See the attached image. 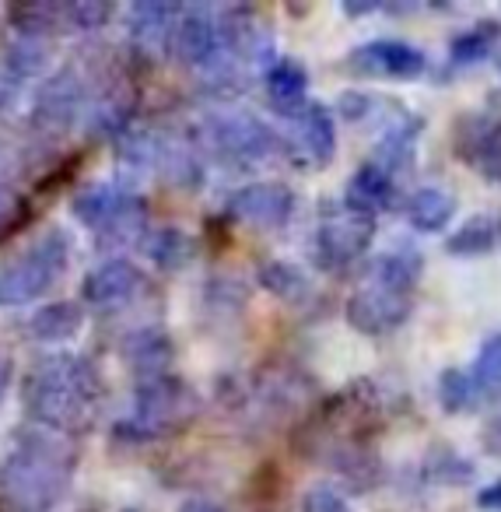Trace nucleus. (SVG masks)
Here are the masks:
<instances>
[{
  "label": "nucleus",
  "instance_id": "nucleus-17",
  "mask_svg": "<svg viewBox=\"0 0 501 512\" xmlns=\"http://www.w3.org/2000/svg\"><path fill=\"white\" fill-rule=\"evenodd\" d=\"M452 211H456V200H452L445 190H435V186H428V190H417L414 197L407 200L410 225L424 228V232H438V228L452 218Z\"/></svg>",
  "mask_w": 501,
  "mask_h": 512
},
{
  "label": "nucleus",
  "instance_id": "nucleus-6",
  "mask_svg": "<svg viewBox=\"0 0 501 512\" xmlns=\"http://www.w3.org/2000/svg\"><path fill=\"white\" fill-rule=\"evenodd\" d=\"M211 141L225 158L235 162H263L277 151V134L256 116H218L211 123Z\"/></svg>",
  "mask_w": 501,
  "mask_h": 512
},
{
  "label": "nucleus",
  "instance_id": "nucleus-27",
  "mask_svg": "<svg viewBox=\"0 0 501 512\" xmlns=\"http://www.w3.org/2000/svg\"><path fill=\"white\" fill-rule=\"evenodd\" d=\"M263 288H270L281 299H298L305 292V278L288 264H270L263 267Z\"/></svg>",
  "mask_w": 501,
  "mask_h": 512
},
{
  "label": "nucleus",
  "instance_id": "nucleus-33",
  "mask_svg": "<svg viewBox=\"0 0 501 512\" xmlns=\"http://www.w3.org/2000/svg\"><path fill=\"white\" fill-rule=\"evenodd\" d=\"M11 211H15V197L0 193V228H4V221H11Z\"/></svg>",
  "mask_w": 501,
  "mask_h": 512
},
{
  "label": "nucleus",
  "instance_id": "nucleus-31",
  "mask_svg": "<svg viewBox=\"0 0 501 512\" xmlns=\"http://www.w3.org/2000/svg\"><path fill=\"white\" fill-rule=\"evenodd\" d=\"M74 18H81V25H95V22H102L106 18V8H74Z\"/></svg>",
  "mask_w": 501,
  "mask_h": 512
},
{
  "label": "nucleus",
  "instance_id": "nucleus-15",
  "mask_svg": "<svg viewBox=\"0 0 501 512\" xmlns=\"http://www.w3.org/2000/svg\"><path fill=\"white\" fill-rule=\"evenodd\" d=\"M372 281H379V285L393 288V292L414 295L417 281H421V253H417L414 246H396V249H389L386 256H379V264H375Z\"/></svg>",
  "mask_w": 501,
  "mask_h": 512
},
{
  "label": "nucleus",
  "instance_id": "nucleus-18",
  "mask_svg": "<svg viewBox=\"0 0 501 512\" xmlns=\"http://www.w3.org/2000/svg\"><path fill=\"white\" fill-rule=\"evenodd\" d=\"M501 242V221L498 218H470L456 235H449V253L452 256H480L491 253Z\"/></svg>",
  "mask_w": 501,
  "mask_h": 512
},
{
  "label": "nucleus",
  "instance_id": "nucleus-20",
  "mask_svg": "<svg viewBox=\"0 0 501 512\" xmlns=\"http://www.w3.org/2000/svg\"><path fill=\"white\" fill-rule=\"evenodd\" d=\"M470 390L477 400H501V337L484 344L470 376Z\"/></svg>",
  "mask_w": 501,
  "mask_h": 512
},
{
  "label": "nucleus",
  "instance_id": "nucleus-7",
  "mask_svg": "<svg viewBox=\"0 0 501 512\" xmlns=\"http://www.w3.org/2000/svg\"><path fill=\"white\" fill-rule=\"evenodd\" d=\"M193 414V397L186 386L172 383V379H151L141 393H137V414L134 421L144 435H158L172 428L176 421H186Z\"/></svg>",
  "mask_w": 501,
  "mask_h": 512
},
{
  "label": "nucleus",
  "instance_id": "nucleus-28",
  "mask_svg": "<svg viewBox=\"0 0 501 512\" xmlns=\"http://www.w3.org/2000/svg\"><path fill=\"white\" fill-rule=\"evenodd\" d=\"M473 400V390H470V376L466 372H445L442 376V407L445 411H459Z\"/></svg>",
  "mask_w": 501,
  "mask_h": 512
},
{
  "label": "nucleus",
  "instance_id": "nucleus-14",
  "mask_svg": "<svg viewBox=\"0 0 501 512\" xmlns=\"http://www.w3.org/2000/svg\"><path fill=\"white\" fill-rule=\"evenodd\" d=\"M393 197H396L393 176H389L382 165H361V169L354 172L351 183H347L344 204L375 218V211H386V207L393 204Z\"/></svg>",
  "mask_w": 501,
  "mask_h": 512
},
{
  "label": "nucleus",
  "instance_id": "nucleus-12",
  "mask_svg": "<svg viewBox=\"0 0 501 512\" xmlns=\"http://www.w3.org/2000/svg\"><path fill=\"white\" fill-rule=\"evenodd\" d=\"M351 67L361 74H386V78H414L424 71V53L407 43H368L351 53Z\"/></svg>",
  "mask_w": 501,
  "mask_h": 512
},
{
  "label": "nucleus",
  "instance_id": "nucleus-30",
  "mask_svg": "<svg viewBox=\"0 0 501 512\" xmlns=\"http://www.w3.org/2000/svg\"><path fill=\"white\" fill-rule=\"evenodd\" d=\"M302 512H351V505L326 484H316L302 495Z\"/></svg>",
  "mask_w": 501,
  "mask_h": 512
},
{
  "label": "nucleus",
  "instance_id": "nucleus-25",
  "mask_svg": "<svg viewBox=\"0 0 501 512\" xmlns=\"http://www.w3.org/2000/svg\"><path fill=\"white\" fill-rule=\"evenodd\" d=\"M148 253H151V260H158V264L179 267L186 256H190V242H186V235L176 232V228H162V232H155L148 239Z\"/></svg>",
  "mask_w": 501,
  "mask_h": 512
},
{
  "label": "nucleus",
  "instance_id": "nucleus-19",
  "mask_svg": "<svg viewBox=\"0 0 501 512\" xmlns=\"http://www.w3.org/2000/svg\"><path fill=\"white\" fill-rule=\"evenodd\" d=\"M81 327V309L71 302H60V306H46L32 316V334L39 341H64V337L78 334Z\"/></svg>",
  "mask_w": 501,
  "mask_h": 512
},
{
  "label": "nucleus",
  "instance_id": "nucleus-23",
  "mask_svg": "<svg viewBox=\"0 0 501 512\" xmlns=\"http://www.w3.org/2000/svg\"><path fill=\"white\" fill-rule=\"evenodd\" d=\"M127 358L137 365V369L148 372H162L172 358V348L162 334H134L127 341Z\"/></svg>",
  "mask_w": 501,
  "mask_h": 512
},
{
  "label": "nucleus",
  "instance_id": "nucleus-16",
  "mask_svg": "<svg viewBox=\"0 0 501 512\" xmlns=\"http://www.w3.org/2000/svg\"><path fill=\"white\" fill-rule=\"evenodd\" d=\"M305 85H309V78H305V67L295 64V60H277V64L270 67V74H267L270 99H274V106L284 109L288 116L302 109Z\"/></svg>",
  "mask_w": 501,
  "mask_h": 512
},
{
  "label": "nucleus",
  "instance_id": "nucleus-22",
  "mask_svg": "<svg viewBox=\"0 0 501 512\" xmlns=\"http://www.w3.org/2000/svg\"><path fill=\"white\" fill-rule=\"evenodd\" d=\"M74 106H78V85H74L71 74H64V78H57L39 95V120L64 123L74 113Z\"/></svg>",
  "mask_w": 501,
  "mask_h": 512
},
{
  "label": "nucleus",
  "instance_id": "nucleus-13",
  "mask_svg": "<svg viewBox=\"0 0 501 512\" xmlns=\"http://www.w3.org/2000/svg\"><path fill=\"white\" fill-rule=\"evenodd\" d=\"M141 288V271L127 260H109L85 281V299L92 306H120Z\"/></svg>",
  "mask_w": 501,
  "mask_h": 512
},
{
  "label": "nucleus",
  "instance_id": "nucleus-29",
  "mask_svg": "<svg viewBox=\"0 0 501 512\" xmlns=\"http://www.w3.org/2000/svg\"><path fill=\"white\" fill-rule=\"evenodd\" d=\"M11 64H15V71H22V74H36L39 67L46 64V46L39 43V39L25 36L22 43L11 50Z\"/></svg>",
  "mask_w": 501,
  "mask_h": 512
},
{
  "label": "nucleus",
  "instance_id": "nucleus-11",
  "mask_svg": "<svg viewBox=\"0 0 501 512\" xmlns=\"http://www.w3.org/2000/svg\"><path fill=\"white\" fill-rule=\"evenodd\" d=\"M337 148V130H333V116L323 106H302L291 113V151L298 162L305 165H326Z\"/></svg>",
  "mask_w": 501,
  "mask_h": 512
},
{
  "label": "nucleus",
  "instance_id": "nucleus-4",
  "mask_svg": "<svg viewBox=\"0 0 501 512\" xmlns=\"http://www.w3.org/2000/svg\"><path fill=\"white\" fill-rule=\"evenodd\" d=\"M375 235V218L361 214L347 204L326 207L323 221L316 228V253L323 267H344L354 256H361L368 249Z\"/></svg>",
  "mask_w": 501,
  "mask_h": 512
},
{
  "label": "nucleus",
  "instance_id": "nucleus-1",
  "mask_svg": "<svg viewBox=\"0 0 501 512\" xmlns=\"http://www.w3.org/2000/svg\"><path fill=\"white\" fill-rule=\"evenodd\" d=\"M99 379L78 358L46 362L29 383V404L46 425H78L92 407Z\"/></svg>",
  "mask_w": 501,
  "mask_h": 512
},
{
  "label": "nucleus",
  "instance_id": "nucleus-24",
  "mask_svg": "<svg viewBox=\"0 0 501 512\" xmlns=\"http://www.w3.org/2000/svg\"><path fill=\"white\" fill-rule=\"evenodd\" d=\"M176 22V8H165V4H141L130 15V29L137 39H169V29Z\"/></svg>",
  "mask_w": 501,
  "mask_h": 512
},
{
  "label": "nucleus",
  "instance_id": "nucleus-2",
  "mask_svg": "<svg viewBox=\"0 0 501 512\" xmlns=\"http://www.w3.org/2000/svg\"><path fill=\"white\" fill-rule=\"evenodd\" d=\"M67 467H60V456L50 449H18L4 470V491L22 509H46L64 491Z\"/></svg>",
  "mask_w": 501,
  "mask_h": 512
},
{
  "label": "nucleus",
  "instance_id": "nucleus-21",
  "mask_svg": "<svg viewBox=\"0 0 501 512\" xmlns=\"http://www.w3.org/2000/svg\"><path fill=\"white\" fill-rule=\"evenodd\" d=\"M414 137H417V123L414 120H407V123H396L393 130H389L386 137H382V144H379V158L386 165L382 169L393 176L396 169L400 172H407V165L414 162Z\"/></svg>",
  "mask_w": 501,
  "mask_h": 512
},
{
  "label": "nucleus",
  "instance_id": "nucleus-32",
  "mask_svg": "<svg viewBox=\"0 0 501 512\" xmlns=\"http://www.w3.org/2000/svg\"><path fill=\"white\" fill-rule=\"evenodd\" d=\"M480 505H484V509H501V481L491 484V488L480 495Z\"/></svg>",
  "mask_w": 501,
  "mask_h": 512
},
{
  "label": "nucleus",
  "instance_id": "nucleus-9",
  "mask_svg": "<svg viewBox=\"0 0 501 512\" xmlns=\"http://www.w3.org/2000/svg\"><path fill=\"white\" fill-rule=\"evenodd\" d=\"M169 46L186 64H211V60H218L225 53V46H221V25L200 8L183 11L172 22Z\"/></svg>",
  "mask_w": 501,
  "mask_h": 512
},
{
  "label": "nucleus",
  "instance_id": "nucleus-3",
  "mask_svg": "<svg viewBox=\"0 0 501 512\" xmlns=\"http://www.w3.org/2000/svg\"><path fill=\"white\" fill-rule=\"evenodd\" d=\"M67 242L64 235L50 232L0 274V302H32L64 274Z\"/></svg>",
  "mask_w": 501,
  "mask_h": 512
},
{
  "label": "nucleus",
  "instance_id": "nucleus-35",
  "mask_svg": "<svg viewBox=\"0 0 501 512\" xmlns=\"http://www.w3.org/2000/svg\"><path fill=\"white\" fill-rule=\"evenodd\" d=\"M0 386H4V369H0Z\"/></svg>",
  "mask_w": 501,
  "mask_h": 512
},
{
  "label": "nucleus",
  "instance_id": "nucleus-8",
  "mask_svg": "<svg viewBox=\"0 0 501 512\" xmlns=\"http://www.w3.org/2000/svg\"><path fill=\"white\" fill-rule=\"evenodd\" d=\"M291 207H295V197L281 183H253L228 200V214L232 218H239L249 228H263V232L281 228L288 221Z\"/></svg>",
  "mask_w": 501,
  "mask_h": 512
},
{
  "label": "nucleus",
  "instance_id": "nucleus-34",
  "mask_svg": "<svg viewBox=\"0 0 501 512\" xmlns=\"http://www.w3.org/2000/svg\"><path fill=\"white\" fill-rule=\"evenodd\" d=\"M179 512H225L221 505H214V502H186Z\"/></svg>",
  "mask_w": 501,
  "mask_h": 512
},
{
  "label": "nucleus",
  "instance_id": "nucleus-26",
  "mask_svg": "<svg viewBox=\"0 0 501 512\" xmlns=\"http://www.w3.org/2000/svg\"><path fill=\"white\" fill-rule=\"evenodd\" d=\"M494 39H498V29H494V25H477V29L463 32V36L452 43V60H456V64H473V60H480L487 50H491Z\"/></svg>",
  "mask_w": 501,
  "mask_h": 512
},
{
  "label": "nucleus",
  "instance_id": "nucleus-10",
  "mask_svg": "<svg viewBox=\"0 0 501 512\" xmlns=\"http://www.w3.org/2000/svg\"><path fill=\"white\" fill-rule=\"evenodd\" d=\"M459 155L501 183V113H473L459 123Z\"/></svg>",
  "mask_w": 501,
  "mask_h": 512
},
{
  "label": "nucleus",
  "instance_id": "nucleus-5",
  "mask_svg": "<svg viewBox=\"0 0 501 512\" xmlns=\"http://www.w3.org/2000/svg\"><path fill=\"white\" fill-rule=\"evenodd\" d=\"M410 316V295L393 292V288L368 281L365 288L351 295L347 302V320L361 330V334H389Z\"/></svg>",
  "mask_w": 501,
  "mask_h": 512
}]
</instances>
